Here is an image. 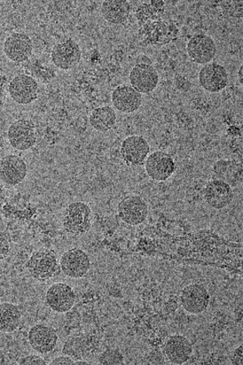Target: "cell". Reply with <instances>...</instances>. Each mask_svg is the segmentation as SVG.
<instances>
[{
	"label": "cell",
	"mask_w": 243,
	"mask_h": 365,
	"mask_svg": "<svg viewBox=\"0 0 243 365\" xmlns=\"http://www.w3.org/2000/svg\"><path fill=\"white\" fill-rule=\"evenodd\" d=\"M145 172L155 182H166L176 172V163L170 155L155 151L148 155L145 162Z\"/></svg>",
	"instance_id": "cell-4"
},
{
	"label": "cell",
	"mask_w": 243,
	"mask_h": 365,
	"mask_svg": "<svg viewBox=\"0 0 243 365\" xmlns=\"http://www.w3.org/2000/svg\"><path fill=\"white\" fill-rule=\"evenodd\" d=\"M187 52L195 63L205 66L215 58L217 46L210 36L199 34L193 36L187 42Z\"/></svg>",
	"instance_id": "cell-10"
},
{
	"label": "cell",
	"mask_w": 243,
	"mask_h": 365,
	"mask_svg": "<svg viewBox=\"0 0 243 365\" xmlns=\"http://www.w3.org/2000/svg\"><path fill=\"white\" fill-rule=\"evenodd\" d=\"M4 51L6 56L11 61L24 62L33 54V41L25 34L14 33L6 38Z\"/></svg>",
	"instance_id": "cell-21"
},
{
	"label": "cell",
	"mask_w": 243,
	"mask_h": 365,
	"mask_svg": "<svg viewBox=\"0 0 243 365\" xmlns=\"http://www.w3.org/2000/svg\"><path fill=\"white\" fill-rule=\"evenodd\" d=\"M166 4L163 1H152L140 5L136 11V17L139 26L151 21L161 19Z\"/></svg>",
	"instance_id": "cell-25"
},
{
	"label": "cell",
	"mask_w": 243,
	"mask_h": 365,
	"mask_svg": "<svg viewBox=\"0 0 243 365\" xmlns=\"http://www.w3.org/2000/svg\"><path fill=\"white\" fill-rule=\"evenodd\" d=\"M62 273L72 279H81L88 274L91 267L89 255L81 248H71L60 259Z\"/></svg>",
	"instance_id": "cell-6"
},
{
	"label": "cell",
	"mask_w": 243,
	"mask_h": 365,
	"mask_svg": "<svg viewBox=\"0 0 243 365\" xmlns=\"http://www.w3.org/2000/svg\"><path fill=\"white\" fill-rule=\"evenodd\" d=\"M192 353V344L184 336H171L165 341L163 354L170 364H184L190 361Z\"/></svg>",
	"instance_id": "cell-19"
},
{
	"label": "cell",
	"mask_w": 243,
	"mask_h": 365,
	"mask_svg": "<svg viewBox=\"0 0 243 365\" xmlns=\"http://www.w3.org/2000/svg\"><path fill=\"white\" fill-rule=\"evenodd\" d=\"M100 364H124V356L117 349H108L102 353L98 359Z\"/></svg>",
	"instance_id": "cell-28"
},
{
	"label": "cell",
	"mask_w": 243,
	"mask_h": 365,
	"mask_svg": "<svg viewBox=\"0 0 243 365\" xmlns=\"http://www.w3.org/2000/svg\"><path fill=\"white\" fill-rule=\"evenodd\" d=\"M28 174L25 160L17 155H8L0 160V180L10 186L21 183Z\"/></svg>",
	"instance_id": "cell-17"
},
{
	"label": "cell",
	"mask_w": 243,
	"mask_h": 365,
	"mask_svg": "<svg viewBox=\"0 0 243 365\" xmlns=\"http://www.w3.org/2000/svg\"><path fill=\"white\" fill-rule=\"evenodd\" d=\"M202 197L206 203L216 210H222L229 206L234 199L232 186L219 180H213L204 186Z\"/></svg>",
	"instance_id": "cell-11"
},
{
	"label": "cell",
	"mask_w": 243,
	"mask_h": 365,
	"mask_svg": "<svg viewBox=\"0 0 243 365\" xmlns=\"http://www.w3.org/2000/svg\"><path fill=\"white\" fill-rule=\"evenodd\" d=\"M82 50L72 38L57 43L51 52L53 63L62 70H70L80 63Z\"/></svg>",
	"instance_id": "cell-12"
},
{
	"label": "cell",
	"mask_w": 243,
	"mask_h": 365,
	"mask_svg": "<svg viewBox=\"0 0 243 365\" xmlns=\"http://www.w3.org/2000/svg\"><path fill=\"white\" fill-rule=\"evenodd\" d=\"M9 93L16 103L29 105L38 98V84L33 77L21 74L11 81Z\"/></svg>",
	"instance_id": "cell-14"
},
{
	"label": "cell",
	"mask_w": 243,
	"mask_h": 365,
	"mask_svg": "<svg viewBox=\"0 0 243 365\" xmlns=\"http://www.w3.org/2000/svg\"><path fill=\"white\" fill-rule=\"evenodd\" d=\"M118 215L124 223L131 227H138L146 221L148 205L143 197L130 195L120 202L118 205Z\"/></svg>",
	"instance_id": "cell-5"
},
{
	"label": "cell",
	"mask_w": 243,
	"mask_h": 365,
	"mask_svg": "<svg viewBox=\"0 0 243 365\" xmlns=\"http://www.w3.org/2000/svg\"><path fill=\"white\" fill-rule=\"evenodd\" d=\"M149 154L150 145L143 136L130 135L125 138L121 144V158L128 166L144 165Z\"/></svg>",
	"instance_id": "cell-8"
},
{
	"label": "cell",
	"mask_w": 243,
	"mask_h": 365,
	"mask_svg": "<svg viewBox=\"0 0 243 365\" xmlns=\"http://www.w3.org/2000/svg\"><path fill=\"white\" fill-rule=\"evenodd\" d=\"M224 16L229 19H239L243 16L242 1H222L219 3Z\"/></svg>",
	"instance_id": "cell-27"
},
{
	"label": "cell",
	"mask_w": 243,
	"mask_h": 365,
	"mask_svg": "<svg viewBox=\"0 0 243 365\" xmlns=\"http://www.w3.org/2000/svg\"><path fill=\"white\" fill-rule=\"evenodd\" d=\"M7 136L13 148L19 151L29 150L36 143L34 124L27 120L13 123L8 130Z\"/></svg>",
	"instance_id": "cell-13"
},
{
	"label": "cell",
	"mask_w": 243,
	"mask_h": 365,
	"mask_svg": "<svg viewBox=\"0 0 243 365\" xmlns=\"http://www.w3.org/2000/svg\"><path fill=\"white\" fill-rule=\"evenodd\" d=\"M214 173L217 177V180H223L230 184V178L238 176L242 173V168H239L238 164L231 160H218L213 167Z\"/></svg>",
	"instance_id": "cell-26"
},
{
	"label": "cell",
	"mask_w": 243,
	"mask_h": 365,
	"mask_svg": "<svg viewBox=\"0 0 243 365\" xmlns=\"http://www.w3.org/2000/svg\"><path fill=\"white\" fill-rule=\"evenodd\" d=\"M117 115L114 108L109 106H100L91 112L89 122L91 127L101 133L111 130L115 125Z\"/></svg>",
	"instance_id": "cell-23"
},
{
	"label": "cell",
	"mask_w": 243,
	"mask_h": 365,
	"mask_svg": "<svg viewBox=\"0 0 243 365\" xmlns=\"http://www.w3.org/2000/svg\"><path fill=\"white\" fill-rule=\"evenodd\" d=\"M201 87L210 93H218L226 88L229 84V75L226 68L217 62L204 66L199 74Z\"/></svg>",
	"instance_id": "cell-16"
},
{
	"label": "cell",
	"mask_w": 243,
	"mask_h": 365,
	"mask_svg": "<svg viewBox=\"0 0 243 365\" xmlns=\"http://www.w3.org/2000/svg\"><path fill=\"white\" fill-rule=\"evenodd\" d=\"M179 29L171 21L162 19L151 21L139 26L138 38L143 46H162L177 41Z\"/></svg>",
	"instance_id": "cell-1"
},
{
	"label": "cell",
	"mask_w": 243,
	"mask_h": 365,
	"mask_svg": "<svg viewBox=\"0 0 243 365\" xmlns=\"http://www.w3.org/2000/svg\"><path fill=\"white\" fill-rule=\"evenodd\" d=\"M130 86L143 94L152 92L160 81V76L152 65L139 63L130 73Z\"/></svg>",
	"instance_id": "cell-15"
},
{
	"label": "cell",
	"mask_w": 243,
	"mask_h": 365,
	"mask_svg": "<svg viewBox=\"0 0 243 365\" xmlns=\"http://www.w3.org/2000/svg\"><path fill=\"white\" fill-rule=\"evenodd\" d=\"M21 316L18 306L9 302L0 304V331L11 333L17 330L21 321Z\"/></svg>",
	"instance_id": "cell-24"
},
{
	"label": "cell",
	"mask_w": 243,
	"mask_h": 365,
	"mask_svg": "<svg viewBox=\"0 0 243 365\" xmlns=\"http://www.w3.org/2000/svg\"><path fill=\"white\" fill-rule=\"evenodd\" d=\"M11 252L10 238L4 231L0 230V260L4 259Z\"/></svg>",
	"instance_id": "cell-29"
},
{
	"label": "cell",
	"mask_w": 243,
	"mask_h": 365,
	"mask_svg": "<svg viewBox=\"0 0 243 365\" xmlns=\"http://www.w3.org/2000/svg\"><path fill=\"white\" fill-rule=\"evenodd\" d=\"M28 339L31 348L42 354L53 351L58 343L57 331L43 324L33 326L29 330Z\"/></svg>",
	"instance_id": "cell-18"
},
{
	"label": "cell",
	"mask_w": 243,
	"mask_h": 365,
	"mask_svg": "<svg viewBox=\"0 0 243 365\" xmlns=\"http://www.w3.org/2000/svg\"><path fill=\"white\" fill-rule=\"evenodd\" d=\"M75 361L72 359V357L69 356H61L58 357H56V359H54L51 362V364L52 365H58V364H74Z\"/></svg>",
	"instance_id": "cell-31"
},
{
	"label": "cell",
	"mask_w": 243,
	"mask_h": 365,
	"mask_svg": "<svg viewBox=\"0 0 243 365\" xmlns=\"http://www.w3.org/2000/svg\"><path fill=\"white\" fill-rule=\"evenodd\" d=\"M46 302L54 312L64 314L76 304V296L73 287L66 283L51 285L46 294Z\"/></svg>",
	"instance_id": "cell-9"
},
{
	"label": "cell",
	"mask_w": 243,
	"mask_h": 365,
	"mask_svg": "<svg viewBox=\"0 0 243 365\" xmlns=\"http://www.w3.org/2000/svg\"><path fill=\"white\" fill-rule=\"evenodd\" d=\"M242 345L235 348L232 354V364L242 365Z\"/></svg>",
	"instance_id": "cell-32"
},
{
	"label": "cell",
	"mask_w": 243,
	"mask_h": 365,
	"mask_svg": "<svg viewBox=\"0 0 243 365\" xmlns=\"http://www.w3.org/2000/svg\"><path fill=\"white\" fill-rule=\"evenodd\" d=\"M63 228L68 235L82 237L92 227V211L88 204L77 201L68 205L62 217Z\"/></svg>",
	"instance_id": "cell-2"
},
{
	"label": "cell",
	"mask_w": 243,
	"mask_h": 365,
	"mask_svg": "<svg viewBox=\"0 0 243 365\" xmlns=\"http://www.w3.org/2000/svg\"><path fill=\"white\" fill-rule=\"evenodd\" d=\"M26 269L31 277L44 282L56 274L58 262L56 255L48 250L33 252L26 263Z\"/></svg>",
	"instance_id": "cell-3"
},
{
	"label": "cell",
	"mask_w": 243,
	"mask_h": 365,
	"mask_svg": "<svg viewBox=\"0 0 243 365\" xmlns=\"http://www.w3.org/2000/svg\"><path fill=\"white\" fill-rule=\"evenodd\" d=\"M131 6L125 0H106L101 4L102 16L114 25H121L130 17Z\"/></svg>",
	"instance_id": "cell-22"
},
{
	"label": "cell",
	"mask_w": 243,
	"mask_h": 365,
	"mask_svg": "<svg viewBox=\"0 0 243 365\" xmlns=\"http://www.w3.org/2000/svg\"><path fill=\"white\" fill-rule=\"evenodd\" d=\"M6 199V191L2 184H0V207L4 204Z\"/></svg>",
	"instance_id": "cell-33"
},
{
	"label": "cell",
	"mask_w": 243,
	"mask_h": 365,
	"mask_svg": "<svg viewBox=\"0 0 243 365\" xmlns=\"http://www.w3.org/2000/svg\"><path fill=\"white\" fill-rule=\"evenodd\" d=\"M143 95L128 84L118 86L112 94V103L115 110L125 114L138 111L143 105Z\"/></svg>",
	"instance_id": "cell-20"
},
{
	"label": "cell",
	"mask_w": 243,
	"mask_h": 365,
	"mask_svg": "<svg viewBox=\"0 0 243 365\" xmlns=\"http://www.w3.org/2000/svg\"><path fill=\"white\" fill-rule=\"evenodd\" d=\"M74 364H91V363L88 361H84L83 360H78V361H75Z\"/></svg>",
	"instance_id": "cell-35"
},
{
	"label": "cell",
	"mask_w": 243,
	"mask_h": 365,
	"mask_svg": "<svg viewBox=\"0 0 243 365\" xmlns=\"http://www.w3.org/2000/svg\"><path fill=\"white\" fill-rule=\"evenodd\" d=\"M19 364H36V365H45L46 362L43 357L37 355H29L23 357L19 362Z\"/></svg>",
	"instance_id": "cell-30"
},
{
	"label": "cell",
	"mask_w": 243,
	"mask_h": 365,
	"mask_svg": "<svg viewBox=\"0 0 243 365\" xmlns=\"http://www.w3.org/2000/svg\"><path fill=\"white\" fill-rule=\"evenodd\" d=\"M180 304L188 314L199 315L205 312L210 302V294L205 287L198 284L184 287L180 297Z\"/></svg>",
	"instance_id": "cell-7"
},
{
	"label": "cell",
	"mask_w": 243,
	"mask_h": 365,
	"mask_svg": "<svg viewBox=\"0 0 243 365\" xmlns=\"http://www.w3.org/2000/svg\"><path fill=\"white\" fill-rule=\"evenodd\" d=\"M238 76H239V81L241 84L243 83L242 81V76H243V67L242 66H240L239 72H238Z\"/></svg>",
	"instance_id": "cell-34"
}]
</instances>
